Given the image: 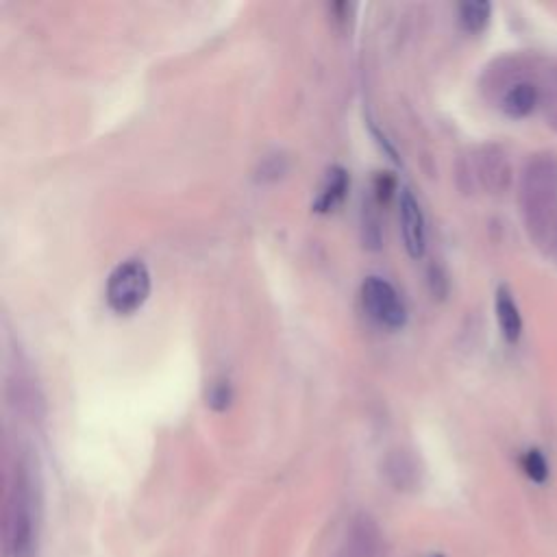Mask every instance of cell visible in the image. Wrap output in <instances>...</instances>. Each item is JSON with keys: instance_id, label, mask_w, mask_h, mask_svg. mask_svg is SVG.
<instances>
[{"instance_id": "cell-1", "label": "cell", "mask_w": 557, "mask_h": 557, "mask_svg": "<svg viewBox=\"0 0 557 557\" xmlns=\"http://www.w3.org/2000/svg\"><path fill=\"white\" fill-rule=\"evenodd\" d=\"M523 214L538 246L557 257V159L551 155L529 162L523 177Z\"/></svg>"}, {"instance_id": "cell-2", "label": "cell", "mask_w": 557, "mask_h": 557, "mask_svg": "<svg viewBox=\"0 0 557 557\" xmlns=\"http://www.w3.org/2000/svg\"><path fill=\"white\" fill-rule=\"evenodd\" d=\"M7 557H35V503L24 470L16 475L7 503Z\"/></svg>"}, {"instance_id": "cell-3", "label": "cell", "mask_w": 557, "mask_h": 557, "mask_svg": "<svg viewBox=\"0 0 557 557\" xmlns=\"http://www.w3.org/2000/svg\"><path fill=\"white\" fill-rule=\"evenodd\" d=\"M151 294V272L140 259H127L118 264L107 279L105 299L116 314H133Z\"/></svg>"}, {"instance_id": "cell-4", "label": "cell", "mask_w": 557, "mask_h": 557, "mask_svg": "<svg viewBox=\"0 0 557 557\" xmlns=\"http://www.w3.org/2000/svg\"><path fill=\"white\" fill-rule=\"evenodd\" d=\"M362 303L368 316L388 329H401L407 323L405 303L390 281L366 277L362 283Z\"/></svg>"}, {"instance_id": "cell-5", "label": "cell", "mask_w": 557, "mask_h": 557, "mask_svg": "<svg viewBox=\"0 0 557 557\" xmlns=\"http://www.w3.org/2000/svg\"><path fill=\"white\" fill-rule=\"evenodd\" d=\"M336 557H386V542L373 516L357 514L353 518Z\"/></svg>"}, {"instance_id": "cell-6", "label": "cell", "mask_w": 557, "mask_h": 557, "mask_svg": "<svg viewBox=\"0 0 557 557\" xmlns=\"http://www.w3.org/2000/svg\"><path fill=\"white\" fill-rule=\"evenodd\" d=\"M399 216H401V233H403L407 253H410L414 259L423 257L425 242H427L425 216L416 201V196L407 188L401 190L399 196Z\"/></svg>"}, {"instance_id": "cell-7", "label": "cell", "mask_w": 557, "mask_h": 557, "mask_svg": "<svg viewBox=\"0 0 557 557\" xmlns=\"http://www.w3.org/2000/svg\"><path fill=\"white\" fill-rule=\"evenodd\" d=\"M349 183H351L349 172H346L344 168H340V166L329 168L327 175H325V181L318 190L316 201L312 205L314 212H318V214L333 212V209H336L344 201L346 192H349Z\"/></svg>"}, {"instance_id": "cell-8", "label": "cell", "mask_w": 557, "mask_h": 557, "mask_svg": "<svg viewBox=\"0 0 557 557\" xmlns=\"http://www.w3.org/2000/svg\"><path fill=\"white\" fill-rule=\"evenodd\" d=\"M494 312H497V320L501 333L507 342H516L523 333V316L518 309L512 292L507 288H499L497 296H494Z\"/></svg>"}, {"instance_id": "cell-9", "label": "cell", "mask_w": 557, "mask_h": 557, "mask_svg": "<svg viewBox=\"0 0 557 557\" xmlns=\"http://www.w3.org/2000/svg\"><path fill=\"white\" fill-rule=\"evenodd\" d=\"M538 105V88L534 83H516L503 96V111L510 118H525Z\"/></svg>"}, {"instance_id": "cell-10", "label": "cell", "mask_w": 557, "mask_h": 557, "mask_svg": "<svg viewBox=\"0 0 557 557\" xmlns=\"http://www.w3.org/2000/svg\"><path fill=\"white\" fill-rule=\"evenodd\" d=\"M492 5L486 0H468L460 5V22L468 33H481L490 20Z\"/></svg>"}, {"instance_id": "cell-11", "label": "cell", "mask_w": 557, "mask_h": 557, "mask_svg": "<svg viewBox=\"0 0 557 557\" xmlns=\"http://www.w3.org/2000/svg\"><path fill=\"white\" fill-rule=\"evenodd\" d=\"M388 477L399 490L410 488L416 477V470H414L410 457H407L405 453H394L388 460Z\"/></svg>"}, {"instance_id": "cell-12", "label": "cell", "mask_w": 557, "mask_h": 557, "mask_svg": "<svg viewBox=\"0 0 557 557\" xmlns=\"http://www.w3.org/2000/svg\"><path fill=\"white\" fill-rule=\"evenodd\" d=\"M521 466L525 470V475L534 481V484H544L549 479V462L538 449H529L521 457Z\"/></svg>"}, {"instance_id": "cell-13", "label": "cell", "mask_w": 557, "mask_h": 557, "mask_svg": "<svg viewBox=\"0 0 557 557\" xmlns=\"http://www.w3.org/2000/svg\"><path fill=\"white\" fill-rule=\"evenodd\" d=\"M231 401V388H229V383L227 381H218L212 386V390H209V405L214 407V410H225V407L229 405Z\"/></svg>"}, {"instance_id": "cell-14", "label": "cell", "mask_w": 557, "mask_h": 557, "mask_svg": "<svg viewBox=\"0 0 557 557\" xmlns=\"http://www.w3.org/2000/svg\"><path fill=\"white\" fill-rule=\"evenodd\" d=\"M551 125L557 129V103H555L553 109H551Z\"/></svg>"}]
</instances>
